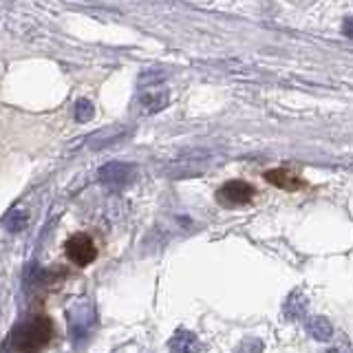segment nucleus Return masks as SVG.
Here are the masks:
<instances>
[{
  "label": "nucleus",
  "instance_id": "obj_1",
  "mask_svg": "<svg viewBox=\"0 0 353 353\" xmlns=\"http://www.w3.org/2000/svg\"><path fill=\"white\" fill-rule=\"evenodd\" d=\"M53 336H55V327L47 316H29L11 329L3 349L18 351V353H36L42 351L44 347H49Z\"/></svg>",
  "mask_w": 353,
  "mask_h": 353
},
{
  "label": "nucleus",
  "instance_id": "obj_2",
  "mask_svg": "<svg viewBox=\"0 0 353 353\" xmlns=\"http://www.w3.org/2000/svg\"><path fill=\"white\" fill-rule=\"evenodd\" d=\"M93 323H95L93 307L88 301H84V298H80V301L69 307V329L73 338H88Z\"/></svg>",
  "mask_w": 353,
  "mask_h": 353
},
{
  "label": "nucleus",
  "instance_id": "obj_3",
  "mask_svg": "<svg viewBox=\"0 0 353 353\" xmlns=\"http://www.w3.org/2000/svg\"><path fill=\"white\" fill-rule=\"evenodd\" d=\"M66 256L73 265L77 268H86V265H91L97 256V250H95V243L88 234H75L66 241Z\"/></svg>",
  "mask_w": 353,
  "mask_h": 353
},
{
  "label": "nucleus",
  "instance_id": "obj_4",
  "mask_svg": "<svg viewBox=\"0 0 353 353\" xmlns=\"http://www.w3.org/2000/svg\"><path fill=\"white\" fill-rule=\"evenodd\" d=\"M252 196H254V188L245 181H228L216 190V199L225 208L245 205L252 201Z\"/></svg>",
  "mask_w": 353,
  "mask_h": 353
},
{
  "label": "nucleus",
  "instance_id": "obj_5",
  "mask_svg": "<svg viewBox=\"0 0 353 353\" xmlns=\"http://www.w3.org/2000/svg\"><path fill=\"white\" fill-rule=\"evenodd\" d=\"M165 104H168V91L159 86H148L146 91H141L137 97V106L141 115L159 113L161 108H165Z\"/></svg>",
  "mask_w": 353,
  "mask_h": 353
},
{
  "label": "nucleus",
  "instance_id": "obj_6",
  "mask_svg": "<svg viewBox=\"0 0 353 353\" xmlns=\"http://www.w3.org/2000/svg\"><path fill=\"white\" fill-rule=\"evenodd\" d=\"M132 176V165L121 161H110L99 168V181L110 188H124Z\"/></svg>",
  "mask_w": 353,
  "mask_h": 353
},
{
  "label": "nucleus",
  "instance_id": "obj_7",
  "mask_svg": "<svg viewBox=\"0 0 353 353\" xmlns=\"http://www.w3.org/2000/svg\"><path fill=\"white\" fill-rule=\"evenodd\" d=\"M265 179L270 183L283 188V190H298V188H303V181L301 176H296L294 172L285 170V168H276V170H268L265 172Z\"/></svg>",
  "mask_w": 353,
  "mask_h": 353
},
{
  "label": "nucleus",
  "instance_id": "obj_8",
  "mask_svg": "<svg viewBox=\"0 0 353 353\" xmlns=\"http://www.w3.org/2000/svg\"><path fill=\"white\" fill-rule=\"evenodd\" d=\"M168 349H170V351L188 353V351H203V345L196 340V336L192 334V331L179 329V331H176V334L172 336V340L168 342Z\"/></svg>",
  "mask_w": 353,
  "mask_h": 353
},
{
  "label": "nucleus",
  "instance_id": "obj_9",
  "mask_svg": "<svg viewBox=\"0 0 353 353\" xmlns=\"http://www.w3.org/2000/svg\"><path fill=\"white\" fill-rule=\"evenodd\" d=\"M283 309H285V316L290 320H301V318H305V312H307V298L303 296V292L296 290L290 294Z\"/></svg>",
  "mask_w": 353,
  "mask_h": 353
},
{
  "label": "nucleus",
  "instance_id": "obj_10",
  "mask_svg": "<svg viewBox=\"0 0 353 353\" xmlns=\"http://www.w3.org/2000/svg\"><path fill=\"white\" fill-rule=\"evenodd\" d=\"M307 329L309 334H312L316 340H329L331 336H334V327H331V323L327 318L323 316H312L307 320Z\"/></svg>",
  "mask_w": 353,
  "mask_h": 353
},
{
  "label": "nucleus",
  "instance_id": "obj_11",
  "mask_svg": "<svg viewBox=\"0 0 353 353\" xmlns=\"http://www.w3.org/2000/svg\"><path fill=\"white\" fill-rule=\"evenodd\" d=\"M73 113H75V121H80V124H86V121L93 119L95 108H93L91 102H88V99H77Z\"/></svg>",
  "mask_w": 353,
  "mask_h": 353
},
{
  "label": "nucleus",
  "instance_id": "obj_12",
  "mask_svg": "<svg viewBox=\"0 0 353 353\" xmlns=\"http://www.w3.org/2000/svg\"><path fill=\"white\" fill-rule=\"evenodd\" d=\"M5 225L9 232H22L27 225V214L25 212H18V210H11L5 219Z\"/></svg>",
  "mask_w": 353,
  "mask_h": 353
},
{
  "label": "nucleus",
  "instance_id": "obj_13",
  "mask_svg": "<svg viewBox=\"0 0 353 353\" xmlns=\"http://www.w3.org/2000/svg\"><path fill=\"white\" fill-rule=\"evenodd\" d=\"M342 33H345L347 38H353V16H347L345 22H342Z\"/></svg>",
  "mask_w": 353,
  "mask_h": 353
},
{
  "label": "nucleus",
  "instance_id": "obj_14",
  "mask_svg": "<svg viewBox=\"0 0 353 353\" xmlns=\"http://www.w3.org/2000/svg\"><path fill=\"white\" fill-rule=\"evenodd\" d=\"M292 5H296V7H309V5H314L316 0H290Z\"/></svg>",
  "mask_w": 353,
  "mask_h": 353
}]
</instances>
